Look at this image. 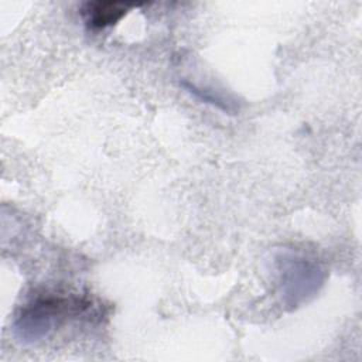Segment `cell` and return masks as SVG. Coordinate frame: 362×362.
Listing matches in <instances>:
<instances>
[{"instance_id": "cell-1", "label": "cell", "mask_w": 362, "mask_h": 362, "mask_svg": "<svg viewBox=\"0 0 362 362\" xmlns=\"http://www.w3.org/2000/svg\"><path fill=\"white\" fill-rule=\"evenodd\" d=\"M90 307V301L78 296H37L24 304L13 321L16 337L23 342H37L69 317H78Z\"/></svg>"}, {"instance_id": "cell-3", "label": "cell", "mask_w": 362, "mask_h": 362, "mask_svg": "<svg viewBox=\"0 0 362 362\" xmlns=\"http://www.w3.org/2000/svg\"><path fill=\"white\" fill-rule=\"evenodd\" d=\"M132 7H137L136 3L124 1H86L81 7V16L88 30L99 31L115 25L122 20Z\"/></svg>"}, {"instance_id": "cell-2", "label": "cell", "mask_w": 362, "mask_h": 362, "mask_svg": "<svg viewBox=\"0 0 362 362\" xmlns=\"http://www.w3.org/2000/svg\"><path fill=\"white\" fill-rule=\"evenodd\" d=\"M276 260L281 301L290 310L307 303L325 281V270L301 253L283 252Z\"/></svg>"}, {"instance_id": "cell-4", "label": "cell", "mask_w": 362, "mask_h": 362, "mask_svg": "<svg viewBox=\"0 0 362 362\" xmlns=\"http://www.w3.org/2000/svg\"><path fill=\"white\" fill-rule=\"evenodd\" d=\"M181 85L188 89V92L194 93L197 98H199L201 100H204L205 103H211L214 106H216L218 109L223 110V112H233V106L230 105V102L225 100L221 95H218L216 92L211 90V89H206V88H198L197 85L191 83V82H187V81H182Z\"/></svg>"}]
</instances>
